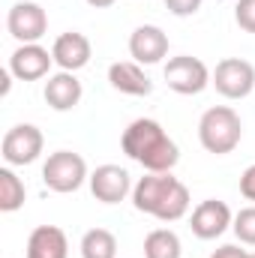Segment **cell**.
<instances>
[{"mask_svg": "<svg viewBox=\"0 0 255 258\" xmlns=\"http://www.w3.org/2000/svg\"><path fill=\"white\" fill-rule=\"evenodd\" d=\"M54 63V54L48 48H42L39 42H27V45H18L9 57V72L18 78V81H39L48 75V69Z\"/></svg>", "mask_w": 255, "mask_h": 258, "instance_id": "cell-11", "label": "cell"}, {"mask_svg": "<svg viewBox=\"0 0 255 258\" xmlns=\"http://www.w3.org/2000/svg\"><path fill=\"white\" fill-rule=\"evenodd\" d=\"M45 147V138L39 126L33 123H18L3 135V144H0V153H3V162L6 165H30L39 159Z\"/></svg>", "mask_w": 255, "mask_h": 258, "instance_id": "cell-7", "label": "cell"}, {"mask_svg": "<svg viewBox=\"0 0 255 258\" xmlns=\"http://www.w3.org/2000/svg\"><path fill=\"white\" fill-rule=\"evenodd\" d=\"M165 84L180 93V96H195L201 93L207 84H210V69L204 66V60L192 57V54H180V57H171L165 63Z\"/></svg>", "mask_w": 255, "mask_h": 258, "instance_id": "cell-6", "label": "cell"}, {"mask_svg": "<svg viewBox=\"0 0 255 258\" xmlns=\"http://www.w3.org/2000/svg\"><path fill=\"white\" fill-rule=\"evenodd\" d=\"M6 30L12 39H18L21 45L27 42H39L48 30V15L39 3L33 0H21L15 6H9V15H6Z\"/></svg>", "mask_w": 255, "mask_h": 258, "instance_id": "cell-8", "label": "cell"}, {"mask_svg": "<svg viewBox=\"0 0 255 258\" xmlns=\"http://www.w3.org/2000/svg\"><path fill=\"white\" fill-rule=\"evenodd\" d=\"M231 228H234V234H237V240H240V243L255 246V204H252V207H243V210H237V213H234Z\"/></svg>", "mask_w": 255, "mask_h": 258, "instance_id": "cell-20", "label": "cell"}, {"mask_svg": "<svg viewBox=\"0 0 255 258\" xmlns=\"http://www.w3.org/2000/svg\"><path fill=\"white\" fill-rule=\"evenodd\" d=\"M183 246L171 228H153L144 237V258H180Z\"/></svg>", "mask_w": 255, "mask_h": 258, "instance_id": "cell-17", "label": "cell"}, {"mask_svg": "<svg viewBox=\"0 0 255 258\" xmlns=\"http://www.w3.org/2000/svg\"><path fill=\"white\" fill-rule=\"evenodd\" d=\"M108 81L114 90L126 93V96H147L153 90V81L144 75L141 63L135 60H117V63L108 66Z\"/></svg>", "mask_w": 255, "mask_h": 258, "instance_id": "cell-16", "label": "cell"}, {"mask_svg": "<svg viewBox=\"0 0 255 258\" xmlns=\"http://www.w3.org/2000/svg\"><path fill=\"white\" fill-rule=\"evenodd\" d=\"M132 204L138 213H147L159 222H177L186 216L192 198L186 183L171 177V171H147L132 186Z\"/></svg>", "mask_w": 255, "mask_h": 258, "instance_id": "cell-1", "label": "cell"}, {"mask_svg": "<svg viewBox=\"0 0 255 258\" xmlns=\"http://www.w3.org/2000/svg\"><path fill=\"white\" fill-rule=\"evenodd\" d=\"M231 222H234V213H231V207H228L225 201H219V198L201 201L189 216V228L198 240H216L219 234H225V231L231 228Z\"/></svg>", "mask_w": 255, "mask_h": 258, "instance_id": "cell-9", "label": "cell"}, {"mask_svg": "<svg viewBox=\"0 0 255 258\" xmlns=\"http://www.w3.org/2000/svg\"><path fill=\"white\" fill-rule=\"evenodd\" d=\"M90 192L102 204H120L132 192V177H129L126 168H120V165H111V162L99 165L90 174Z\"/></svg>", "mask_w": 255, "mask_h": 258, "instance_id": "cell-10", "label": "cell"}, {"mask_svg": "<svg viewBox=\"0 0 255 258\" xmlns=\"http://www.w3.org/2000/svg\"><path fill=\"white\" fill-rule=\"evenodd\" d=\"M210 258H249V252L240 249V246H234V243H225V246H219Z\"/></svg>", "mask_w": 255, "mask_h": 258, "instance_id": "cell-24", "label": "cell"}, {"mask_svg": "<svg viewBox=\"0 0 255 258\" xmlns=\"http://www.w3.org/2000/svg\"><path fill=\"white\" fill-rule=\"evenodd\" d=\"M51 54H54V63L60 66L63 72H78V69H84V66L90 63L93 45H90V39H87L84 33L66 30V33H60V36L54 39Z\"/></svg>", "mask_w": 255, "mask_h": 258, "instance_id": "cell-12", "label": "cell"}, {"mask_svg": "<svg viewBox=\"0 0 255 258\" xmlns=\"http://www.w3.org/2000/svg\"><path fill=\"white\" fill-rule=\"evenodd\" d=\"M90 180L87 174V162L81 153H72V150H54L45 165H42V183L51 189V192H75L81 189V183Z\"/></svg>", "mask_w": 255, "mask_h": 258, "instance_id": "cell-4", "label": "cell"}, {"mask_svg": "<svg viewBox=\"0 0 255 258\" xmlns=\"http://www.w3.org/2000/svg\"><path fill=\"white\" fill-rule=\"evenodd\" d=\"M201 3H204V0H165L168 12H171V15H177V18H186V15H195V12L201 9Z\"/></svg>", "mask_w": 255, "mask_h": 258, "instance_id": "cell-22", "label": "cell"}, {"mask_svg": "<svg viewBox=\"0 0 255 258\" xmlns=\"http://www.w3.org/2000/svg\"><path fill=\"white\" fill-rule=\"evenodd\" d=\"M234 21L240 24V30L255 33V0H237V6H234Z\"/></svg>", "mask_w": 255, "mask_h": 258, "instance_id": "cell-21", "label": "cell"}, {"mask_svg": "<svg viewBox=\"0 0 255 258\" xmlns=\"http://www.w3.org/2000/svg\"><path fill=\"white\" fill-rule=\"evenodd\" d=\"M240 195L246 201H255V165H249L243 174H240Z\"/></svg>", "mask_w": 255, "mask_h": 258, "instance_id": "cell-23", "label": "cell"}, {"mask_svg": "<svg viewBox=\"0 0 255 258\" xmlns=\"http://www.w3.org/2000/svg\"><path fill=\"white\" fill-rule=\"evenodd\" d=\"M249 258H255V252H252V255H249Z\"/></svg>", "mask_w": 255, "mask_h": 258, "instance_id": "cell-26", "label": "cell"}, {"mask_svg": "<svg viewBox=\"0 0 255 258\" xmlns=\"http://www.w3.org/2000/svg\"><path fill=\"white\" fill-rule=\"evenodd\" d=\"M240 138H243V123H240V114L231 105H213L201 114L198 141L207 153L225 156L240 144Z\"/></svg>", "mask_w": 255, "mask_h": 258, "instance_id": "cell-3", "label": "cell"}, {"mask_svg": "<svg viewBox=\"0 0 255 258\" xmlns=\"http://www.w3.org/2000/svg\"><path fill=\"white\" fill-rule=\"evenodd\" d=\"M27 258H69V240L57 225H36L27 237Z\"/></svg>", "mask_w": 255, "mask_h": 258, "instance_id": "cell-15", "label": "cell"}, {"mask_svg": "<svg viewBox=\"0 0 255 258\" xmlns=\"http://www.w3.org/2000/svg\"><path fill=\"white\" fill-rule=\"evenodd\" d=\"M45 102H48V108H54V111H72L78 102H81V96H84V90H81V81L75 78V72H57V75H51L48 81H45Z\"/></svg>", "mask_w": 255, "mask_h": 258, "instance_id": "cell-14", "label": "cell"}, {"mask_svg": "<svg viewBox=\"0 0 255 258\" xmlns=\"http://www.w3.org/2000/svg\"><path fill=\"white\" fill-rule=\"evenodd\" d=\"M24 180L6 165V168H0V210L3 213H15L21 204H24Z\"/></svg>", "mask_w": 255, "mask_h": 258, "instance_id": "cell-19", "label": "cell"}, {"mask_svg": "<svg viewBox=\"0 0 255 258\" xmlns=\"http://www.w3.org/2000/svg\"><path fill=\"white\" fill-rule=\"evenodd\" d=\"M120 147L132 162H138L144 171H171L180 159L177 144L168 138L159 120L138 117L123 129Z\"/></svg>", "mask_w": 255, "mask_h": 258, "instance_id": "cell-2", "label": "cell"}, {"mask_svg": "<svg viewBox=\"0 0 255 258\" xmlns=\"http://www.w3.org/2000/svg\"><path fill=\"white\" fill-rule=\"evenodd\" d=\"M210 84L225 99H246L255 90V66L243 57H225L210 72Z\"/></svg>", "mask_w": 255, "mask_h": 258, "instance_id": "cell-5", "label": "cell"}, {"mask_svg": "<svg viewBox=\"0 0 255 258\" xmlns=\"http://www.w3.org/2000/svg\"><path fill=\"white\" fill-rule=\"evenodd\" d=\"M90 6H96V9H105V6H114V0H87Z\"/></svg>", "mask_w": 255, "mask_h": 258, "instance_id": "cell-25", "label": "cell"}, {"mask_svg": "<svg viewBox=\"0 0 255 258\" xmlns=\"http://www.w3.org/2000/svg\"><path fill=\"white\" fill-rule=\"evenodd\" d=\"M81 258H117V237L108 228H90L81 237Z\"/></svg>", "mask_w": 255, "mask_h": 258, "instance_id": "cell-18", "label": "cell"}, {"mask_svg": "<svg viewBox=\"0 0 255 258\" xmlns=\"http://www.w3.org/2000/svg\"><path fill=\"white\" fill-rule=\"evenodd\" d=\"M129 54L135 57V63H159L168 54V36L162 27L156 24H141L132 30L129 36Z\"/></svg>", "mask_w": 255, "mask_h": 258, "instance_id": "cell-13", "label": "cell"}]
</instances>
